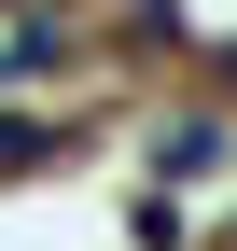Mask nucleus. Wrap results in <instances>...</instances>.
<instances>
[{
    "label": "nucleus",
    "mask_w": 237,
    "mask_h": 251,
    "mask_svg": "<svg viewBox=\"0 0 237 251\" xmlns=\"http://www.w3.org/2000/svg\"><path fill=\"white\" fill-rule=\"evenodd\" d=\"M223 70H237V56H223Z\"/></svg>",
    "instance_id": "obj_2"
},
{
    "label": "nucleus",
    "mask_w": 237,
    "mask_h": 251,
    "mask_svg": "<svg viewBox=\"0 0 237 251\" xmlns=\"http://www.w3.org/2000/svg\"><path fill=\"white\" fill-rule=\"evenodd\" d=\"M70 153V112H0V168H56Z\"/></svg>",
    "instance_id": "obj_1"
}]
</instances>
